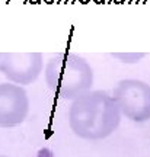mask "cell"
<instances>
[{
  "label": "cell",
  "instance_id": "6da1fadb",
  "mask_svg": "<svg viewBox=\"0 0 150 157\" xmlns=\"http://www.w3.org/2000/svg\"><path fill=\"white\" fill-rule=\"evenodd\" d=\"M121 113L111 95L104 90H88L72 101L69 125L83 140H104L118 128Z\"/></svg>",
  "mask_w": 150,
  "mask_h": 157
},
{
  "label": "cell",
  "instance_id": "7a4b0ae2",
  "mask_svg": "<svg viewBox=\"0 0 150 157\" xmlns=\"http://www.w3.org/2000/svg\"><path fill=\"white\" fill-rule=\"evenodd\" d=\"M45 83L61 99L73 101L90 90L93 68L83 57L73 52H60L51 57L44 67Z\"/></svg>",
  "mask_w": 150,
  "mask_h": 157
},
{
  "label": "cell",
  "instance_id": "ba28073f",
  "mask_svg": "<svg viewBox=\"0 0 150 157\" xmlns=\"http://www.w3.org/2000/svg\"><path fill=\"white\" fill-rule=\"evenodd\" d=\"M0 58H2V52H0Z\"/></svg>",
  "mask_w": 150,
  "mask_h": 157
},
{
  "label": "cell",
  "instance_id": "9c48e42d",
  "mask_svg": "<svg viewBox=\"0 0 150 157\" xmlns=\"http://www.w3.org/2000/svg\"><path fill=\"white\" fill-rule=\"evenodd\" d=\"M0 157H3V156H0Z\"/></svg>",
  "mask_w": 150,
  "mask_h": 157
},
{
  "label": "cell",
  "instance_id": "277c9868",
  "mask_svg": "<svg viewBox=\"0 0 150 157\" xmlns=\"http://www.w3.org/2000/svg\"><path fill=\"white\" fill-rule=\"evenodd\" d=\"M42 70L44 58L41 52H2L0 73L13 84H32Z\"/></svg>",
  "mask_w": 150,
  "mask_h": 157
},
{
  "label": "cell",
  "instance_id": "5b68a950",
  "mask_svg": "<svg viewBox=\"0 0 150 157\" xmlns=\"http://www.w3.org/2000/svg\"><path fill=\"white\" fill-rule=\"evenodd\" d=\"M29 98L26 90L10 82L0 83V127L12 128L26 119Z\"/></svg>",
  "mask_w": 150,
  "mask_h": 157
},
{
  "label": "cell",
  "instance_id": "3957f363",
  "mask_svg": "<svg viewBox=\"0 0 150 157\" xmlns=\"http://www.w3.org/2000/svg\"><path fill=\"white\" fill-rule=\"evenodd\" d=\"M112 99L121 115L133 122L150 121V84L139 78L120 80Z\"/></svg>",
  "mask_w": 150,
  "mask_h": 157
},
{
  "label": "cell",
  "instance_id": "52a82bcc",
  "mask_svg": "<svg viewBox=\"0 0 150 157\" xmlns=\"http://www.w3.org/2000/svg\"><path fill=\"white\" fill-rule=\"evenodd\" d=\"M37 157H54V156H53V151H51L50 148L44 147V148H41V150L38 151Z\"/></svg>",
  "mask_w": 150,
  "mask_h": 157
},
{
  "label": "cell",
  "instance_id": "8992f818",
  "mask_svg": "<svg viewBox=\"0 0 150 157\" xmlns=\"http://www.w3.org/2000/svg\"><path fill=\"white\" fill-rule=\"evenodd\" d=\"M111 56L114 57V58H118V60L122 63L134 64V63H139L146 54L144 52H114Z\"/></svg>",
  "mask_w": 150,
  "mask_h": 157
}]
</instances>
